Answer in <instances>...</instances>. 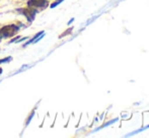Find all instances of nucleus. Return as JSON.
Here are the masks:
<instances>
[{"instance_id":"nucleus-1","label":"nucleus","mask_w":149,"mask_h":138,"mask_svg":"<svg viewBox=\"0 0 149 138\" xmlns=\"http://www.w3.org/2000/svg\"><path fill=\"white\" fill-rule=\"evenodd\" d=\"M19 31V28L16 26H3V28L0 29V42L2 41V39L4 38H10V37H13L16 33Z\"/></svg>"},{"instance_id":"nucleus-2","label":"nucleus","mask_w":149,"mask_h":138,"mask_svg":"<svg viewBox=\"0 0 149 138\" xmlns=\"http://www.w3.org/2000/svg\"><path fill=\"white\" fill-rule=\"evenodd\" d=\"M49 5L48 0H29L28 6L33 7L36 9H45Z\"/></svg>"},{"instance_id":"nucleus-3","label":"nucleus","mask_w":149,"mask_h":138,"mask_svg":"<svg viewBox=\"0 0 149 138\" xmlns=\"http://www.w3.org/2000/svg\"><path fill=\"white\" fill-rule=\"evenodd\" d=\"M19 12H20V13H22L26 18H28L29 22H33V20H35L36 14H37L38 10L36 9V8L30 7V6H29V8H24V9H20Z\"/></svg>"},{"instance_id":"nucleus-4","label":"nucleus","mask_w":149,"mask_h":138,"mask_svg":"<svg viewBox=\"0 0 149 138\" xmlns=\"http://www.w3.org/2000/svg\"><path fill=\"white\" fill-rule=\"evenodd\" d=\"M44 35H45V32H40V33H38V34L36 35L35 37L33 38V39H31L30 41L28 42V43L24 44V47H26V46L30 45V44H31V43H35V42H38L40 39H41V38H43V37H44Z\"/></svg>"},{"instance_id":"nucleus-5","label":"nucleus","mask_w":149,"mask_h":138,"mask_svg":"<svg viewBox=\"0 0 149 138\" xmlns=\"http://www.w3.org/2000/svg\"><path fill=\"white\" fill-rule=\"evenodd\" d=\"M118 120H119V119H118V118H116V119H114V120H112V121H109V122H107L104 125H102V126L98 127L97 129H95V131H98V130H100V129H102V128H104V127H108V126H110V125H112V124H114V123H116Z\"/></svg>"},{"instance_id":"nucleus-6","label":"nucleus","mask_w":149,"mask_h":138,"mask_svg":"<svg viewBox=\"0 0 149 138\" xmlns=\"http://www.w3.org/2000/svg\"><path fill=\"white\" fill-rule=\"evenodd\" d=\"M149 128V125L148 126H146V127H143V128H141V129H139V130H137V131H134L133 133H131L130 135H128V136H131V135H134V134H137V133H139V132H141V131H144V130H146V129H148Z\"/></svg>"},{"instance_id":"nucleus-7","label":"nucleus","mask_w":149,"mask_h":138,"mask_svg":"<svg viewBox=\"0 0 149 138\" xmlns=\"http://www.w3.org/2000/svg\"><path fill=\"white\" fill-rule=\"evenodd\" d=\"M12 60V57H6L4 59H0V64L2 63H7V62H10Z\"/></svg>"},{"instance_id":"nucleus-8","label":"nucleus","mask_w":149,"mask_h":138,"mask_svg":"<svg viewBox=\"0 0 149 138\" xmlns=\"http://www.w3.org/2000/svg\"><path fill=\"white\" fill-rule=\"evenodd\" d=\"M33 115H35V111H33V112L31 113V115H30V116H29L28 121H26V126H28V125L30 124V122H31V118H33Z\"/></svg>"},{"instance_id":"nucleus-9","label":"nucleus","mask_w":149,"mask_h":138,"mask_svg":"<svg viewBox=\"0 0 149 138\" xmlns=\"http://www.w3.org/2000/svg\"><path fill=\"white\" fill-rule=\"evenodd\" d=\"M62 1H64V0H56L55 2H54L53 4H51V8H54V7H56L57 5H59V4L61 3Z\"/></svg>"},{"instance_id":"nucleus-10","label":"nucleus","mask_w":149,"mask_h":138,"mask_svg":"<svg viewBox=\"0 0 149 138\" xmlns=\"http://www.w3.org/2000/svg\"><path fill=\"white\" fill-rule=\"evenodd\" d=\"M71 32H72V28L68 29V30H67V31H66V32H65V33H63V34H62V35H61V36H60V38H63V37H65V36H66V35L70 34V33H71Z\"/></svg>"},{"instance_id":"nucleus-11","label":"nucleus","mask_w":149,"mask_h":138,"mask_svg":"<svg viewBox=\"0 0 149 138\" xmlns=\"http://www.w3.org/2000/svg\"><path fill=\"white\" fill-rule=\"evenodd\" d=\"M18 39H19V37H18V36H17V37H16V38H14V39H12V40H11V41H10V42H9V43H13V42L17 41V40H18Z\"/></svg>"},{"instance_id":"nucleus-12","label":"nucleus","mask_w":149,"mask_h":138,"mask_svg":"<svg viewBox=\"0 0 149 138\" xmlns=\"http://www.w3.org/2000/svg\"><path fill=\"white\" fill-rule=\"evenodd\" d=\"M2 71H3V70H2V69L0 68V74H1V73H2Z\"/></svg>"}]
</instances>
